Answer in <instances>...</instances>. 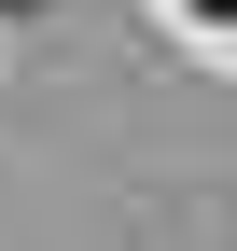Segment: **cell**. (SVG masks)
I'll list each match as a JSON object with an SVG mask.
<instances>
[{
  "instance_id": "6da1fadb",
  "label": "cell",
  "mask_w": 237,
  "mask_h": 251,
  "mask_svg": "<svg viewBox=\"0 0 237 251\" xmlns=\"http://www.w3.org/2000/svg\"><path fill=\"white\" fill-rule=\"evenodd\" d=\"M195 14H237V0H195Z\"/></svg>"
},
{
  "instance_id": "7a4b0ae2",
  "label": "cell",
  "mask_w": 237,
  "mask_h": 251,
  "mask_svg": "<svg viewBox=\"0 0 237 251\" xmlns=\"http://www.w3.org/2000/svg\"><path fill=\"white\" fill-rule=\"evenodd\" d=\"M14 14H28V0H14Z\"/></svg>"
}]
</instances>
